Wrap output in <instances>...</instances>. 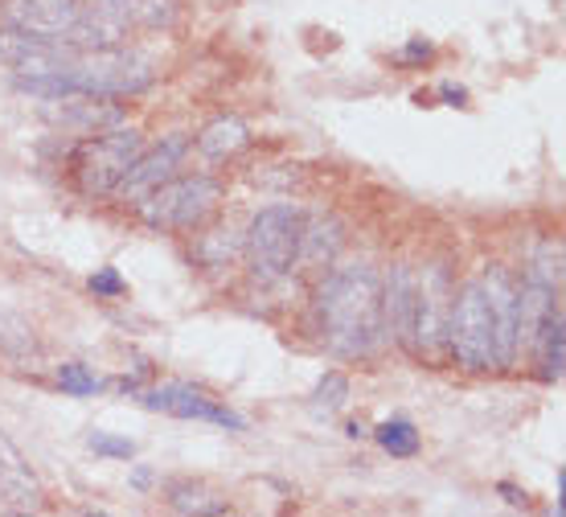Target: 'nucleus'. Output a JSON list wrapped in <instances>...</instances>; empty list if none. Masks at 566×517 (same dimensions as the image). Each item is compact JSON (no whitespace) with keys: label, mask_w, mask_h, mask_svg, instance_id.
<instances>
[{"label":"nucleus","mask_w":566,"mask_h":517,"mask_svg":"<svg viewBox=\"0 0 566 517\" xmlns=\"http://www.w3.org/2000/svg\"><path fill=\"white\" fill-rule=\"evenodd\" d=\"M538 354H542V378L554 382V378H563V354H566V321H563V308L550 317V324L542 329V337L533 345Z\"/></svg>","instance_id":"obj_18"},{"label":"nucleus","mask_w":566,"mask_h":517,"mask_svg":"<svg viewBox=\"0 0 566 517\" xmlns=\"http://www.w3.org/2000/svg\"><path fill=\"white\" fill-rule=\"evenodd\" d=\"M173 17H177V4H173V0H132V25L169 29Z\"/></svg>","instance_id":"obj_20"},{"label":"nucleus","mask_w":566,"mask_h":517,"mask_svg":"<svg viewBox=\"0 0 566 517\" xmlns=\"http://www.w3.org/2000/svg\"><path fill=\"white\" fill-rule=\"evenodd\" d=\"M206 497H210V493L197 489V484H177V489L169 493L173 509H181V514H226L222 501H206Z\"/></svg>","instance_id":"obj_21"},{"label":"nucleus","mask_w":566,"mask_h":517,"mask_svg":"<svg viewBox=\"0 0 566 517\" xmlns=\"http://www.w3.org/2000/svg\"><path fill=\"white\" fill-rule=\"evenodd\" d=\"M90 452H99V456H115V460H127L136 447H132V440H120V435H107V431H90L87 435Z\"/></svg>","instance_id":"obj_25"},{"label":"nucleus","mask_w":566,"mask_h":517,"mask_svg":"<svg viewBox=\"0 0 566 517\" xmlns=\"http://www.w3.org/2000/svg\"><path fill=\"white\" fill-rule=\"evenodd\" d=\"M484 300H489V317H493V337H496V361L514 366L517 357V284L501 268H493L484 280Z\"/></svg>","instance_id":"obj_12"},{"label":"nucleus","mask_w":566,"mask_h":517,"mask_svg":"<svg viewBox=\"0 0 566 517\" xmlns=\"http://www.w3.org/2000/svg\"><path fill=\"white\" fill-rule=\"evenodd\" d=\"M78 13H83L78 0H4L0 4L4 29H21L29 37H50V41H66Z\"/></svg>","instance_id":"obj_9"},{"label":"nucleus","mask_w":566,"mask_h":517,"mask_svg":"<svg viewBox=\"0 0 566 517\" xmlns=\"http://www.w3.org/2000/svg\"><path fill=\"white\" fill-rule=\"evenodd\" d=\"M427 54H431V46H427L423 37H415V41L407 46V54H403V58H407V62H415V58H427Z\"/></svg>","instance_id":"obj_29"},{"label":"nucleus","mask_w":566,"mask_h":517,"mask_svg":"<svg viewBox=\"0 0 566 517\" xmlns=\"http://www.w3.org/2000/svg\"><path fill=\"white\" fill-rule=\"evenodd\" d=\"M341 247V226L333 218H308L300 231V259L304 263H329Z\"/></svg>","instance_id":"obj_17"},{"label":"nucleus","mask_w":566,"mask_h":517,"mask_svg":"<svg viewBox=\"0 0 566 517\" xmlns=\"http://www.w3.org/2000/svg\"><path fill=\"white\" fill-rule=\"evenodd\" d=\"M415 284L419 280L410 268H394L390 280H382V321L403 349H410V333H415Z\"/></svg>","instance_id":"obj_13"},{"label":"nucleus","mask_w":566,"mask_h":517,"mask_svg":"<svg viewBox=\"0 0 566 517\" xmlns=\"http://www.w3.org/2000/svg\"><path fill=\"white\" fill-rule=\"evenodd\" d=\"M71 87L78 95L111 99V95H136L152 83V62L140 54H124L120 46L111 50H78L71 62Z\"/></svg>","instance_id":"obj_2"},{"label":"nucleus","mask_w":566,"mask_h":517,"mask_svg":"<svg viewBox=\"0 0 566 517\" xmlns=\"http://www.w3.org/2000/svg\"><path fill=\"white\" fill-rule=\"evenodd\" d=\"M317 324L320 341L336 357H370L382 337V280L373 268H341L333 271L317 296Z\"/></svg>","instance_id":"obj_1"},{"label":"nucleus","mask_w":566,"mask_h":517,"mask_svg":"<svg viewBox=\"0 0 566 517\" xmlns=\"http://www.w3.org/2000/svg\"><path fill=\"white\" fill-rule=\"evenodd\" d=\"M222 201V185L210 177H169L140 201V214L157 231H189L206 222L213 206Z\"/></svg>","instance_id":"obj_4"},{"label":"nucleus","mask_w":566,"mask_h":517,"mask_svg":"<svg viewBox=\"0 0 566 517\" xmlns=\"http://www.w3.org/2000/svg\"><path fill=\"white\" fill-rule=\"evenodd\" d=\"M447 345L464 370H496V337H493V317H489V300L480 280L460 287V300H452L447 312Z\"/></svg>","instance_id":"obj_3"},{"label":"nucleus","mask_w":566,"mask_h":517,"mask_svg":"<svg viewBox=\"0 0 566 517\" xmlns=\"http://www.w3.org/2000/svg\"><path fill=\"white\" fill-rule=\"evenodd\" d=\"M185 148H189V140H185V136H169V140L157 144L152 152H140V157L132 161V169H127L124 177H120L115 194L132 197V201H144V197L152 194L157 185H164V181L177 173L181 157H185Z\"/></svg>","instance_id":"obj_11"},{"label":"nucleus","mask_w":566,"mask_h":517,"mask_svg":"<svg viewBox=\"0 0 566 517\" xmlns=\"http://www.w3.org/2000/svg\"><path fill=\"white\" fill-rule=\"evenodd\" d=\"M58 386L74 398H83V394H95L99 391V378L90 374L83 361H66V366H58Z\"/></svg>","instance_id":"obj_23"},{"label":"nucleus","mask_w":566,"mask_h":517,"mask_svg":"<svg viewBox=\"0 0 566 517\" xmlns=\"http://www.w3.org/2000/svg\"><path fill=\"white\" fill-rule=\"evenodd\" d=\"M373 435H378L382 452H390V456H403V460H407V456L419 452V431H415V423H407V419H386Z\"/></svg>","instance_id":"obj_19"},{"label":"nucleus","mask_w":566,"mask_h":517,"mask_svg":"<svg viewBox=\"0 0 566 517\" xmlns=\"http://www.w3.org/2000/svg\"><path fill=\"white\" fill-rule=\"evenodd\" d=\"M300 231L304 218L292 206H267L255 214L247 234V255L255 263V275L263 280H280L283 271L300 259Z\"/></svg>","instance_id":"obj_5"},{"label":"nucleus","mask_w":566,"mask_h":517,"mask_svg":"<svg viewBox=\"0 0 566 517\" xmlns=\"http://www.w3.org/2000/svg\"><path fill=\"white\" fill-rule=\"evenodd\" d=\"M74 46L50 41V37H29L21 29H0V62L17 78H41V74H66L74 62Z\"/></svg>","instance_id":"obj_8"},{"label":"nucleus","mask_w":566,"mask_h":517,"mask_svg":"<svg viewBox=\"0 0 566 517\" xmlns=\"http://www.w3.org/2000/svg\"><path fill=\"white\" fill-rule=\"evenodd\" d=\"M496 489H501V493H505V501H509V505H526V493H521V489H517V484L501 481V484H496Z\"/></svg>","instance_id":"obj_28"},{"label":"nucleus","mask_w":566,"mask_h":517,"mask_svg":"<svg viewBox=\"0 0 566 517\" xmlns=\"http://www.w3.org/2000/svg\"><path fill=\"white\" fill-rule=\"evenodd\" d=\"M37 497H41V489H37L29 460L13 447V440L0 435V501H9L17 509H29V505H37Z\"/></svg>","instance_id":"obj_15"},{"label":"nucleus","mask_w":566,"mask_h":517,"mask_svg":"<svg viewBox=\"0 0 566 517\" xmlns=\"http://www.w3.org/2000/svg\"><path fill=\"white\" fill-rule=\"evenodd\" d=\"M349 398V378L345 374H324L320 378V386H317V407H324V410H336L341 403Z\"/></svg>","instance_id":"obj_24"},{"label":"nucleus","mask_w":566,"mask_h":517,"mask_svg":"<svg viewBox=\"0 0 566 517\" xmlns=\"http://www.w3.org/2000/svg\"><path fill=\"white\" fill-rule=\"evenodd\" d=\"M234 250H238V243H234L231 234H222V231H218V234H213V238H210V243H206V259H210L213 268H222V259H231Z\"/></svg>","instance_id":"obj_27"},{"label":"nucleus","mask_w":566,"mask_h":517,"mask_svg":"<svg viewBox=\"0 0 566 517\" xmlns=\"http://www.w3.org/2000/svg\"><path fill=\"white\" fill-rule=\"evenodd\" d=\"M554 312H558L554 287L530 275L526 284L517 287V345H521V349H533Z\"/></svg>","instance_id":"obj_14"},{"label":"nucleus","mask_w":566,"mask_h":517,"mask_svg":"<svg viewBox=\"0 0 566 517\" xmlns=\"http://www.w3.org/2000/svg\"><path fill=\"white\" fill-rule=\"evenodd\" d=\"M250 144V132L243 120H234V115H222V120H213V124L201 127V136H197V148H201V157H210V161H226L234 152H243Z\"/></svg>","instance_id":"obj_16"},{"label":"nucleus","mask_w":566,"mask_h":517,"mask_svg":"<svg viewBox=\"0 0 566 517\" xmlns=\"http://www.w3.org/2000/svg\"><path fill=\"white\" fill-rule=\"evenodd\" d=\"M140 132H132V127H120V132H107L99 140L83 144V152H78L83 194H115V185L132 169V161L140 157Z\"/></svg>","instance_id":"obj_6"},{"label":"nucleus","mask_w":566,"mask_h":517,"mask_svg":"<svg viewBox=\"0 0 566 517\" xmlns=\"http://www.w3.org/2000/svg\"><path fill=\"white\" fill-rule=\"evenodd\" d=\"M90 292H95V296H124L127 284L120 280V271L115 268H99L90 275Z\"/></svg>","instance_id":"obj_26"},{"label":"nucleus","mask_w":566,"mask_h":517,"mask_svg":"<svg viewBox=\"0 0 566 517\" xmlns=\"http://www.w3.org/2000/svg\"><path fill=\"white\" fill-rule=\"evenodd\" d=\"M415 333H410V354L435 357L447 341V312H452V296H447V280L440 268H427L415 275Z\"/></svg>","instance_id":"obj_7"},{"label":"nucleus","mask_w":566,"mask_h":517,"mask_svg":"<svg viewBox=\"0 0 566 517\" xmlns=\"http://www.w3.org/2000/svg\"><path fill=\"white\" fill-rule=\"evenodd\" d=\"M140 398H144V407L164 410V415H177V419H201V423H218V428H231V431L247 428L243 415H234L231 407L213 403L206 391L185 386V382H169V386H157V391H144Z\"/></svg>","instance_id":"obj_10"},{"label":"nucleus","mask_w":566,"mask_h":517,"mask_svg":"<svg viewBox=\"0 0 566 517\" xmlns=\"http://www.w3.org/2000/svg\"><path fill=\"white\" fill-rule=\"evenodd\" d=\"M440 95H443V99H447V103H452V108H456V103H464V99H468V95H464V87H452V83H443V87H440Z\"/></svg>","instance_id":"obj_30"},{"label":"nucleus","mask_w":566,"mask_h":517,"mask_svg":"<svg viewBox=\"0 0 566 517\" xmlns=\"http://www.w3.org/2000/svg\"><path fill=\"white\" fill-rule=\"evenodd\" d=\"M78 9L87 17H99L107 25H120V29L132 25V0H78Z\"/></svg>","instance_id":"obj_22"}]
</instances>
